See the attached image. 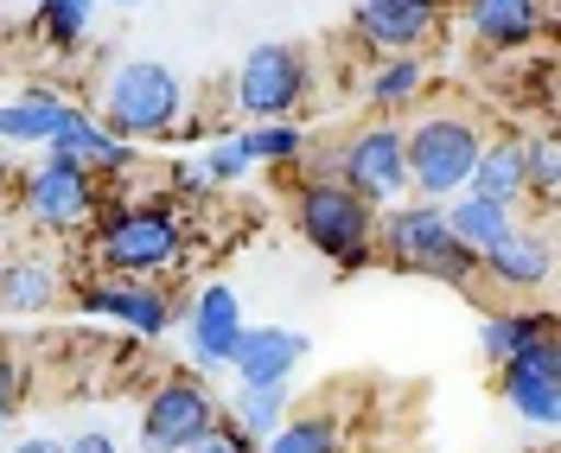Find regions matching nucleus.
I'll return each instance as SVG.
<instances>
[{"instance_id":"1","label":"nucleus","mask_w":561,"mask_h":453,"mask_svg":"<svg viewBox=\"0 0 561 453\" xmlns=\"http://www.w3.org/2000/svg\"><path fill=\"white\" fill-rule=\"evenodd\" d=\"M90 237L96 275H128V281H173L192 262V217L167 192H103Z\"/></svg>"},{"instance_id":"2","label":"nucleus","mask_w":561,"mask_h":453,"mask_svg":"<svg viewBox=\"0 0 561 453\" xmlns=\"http://www.w3.org/2000/svg\"><path fill=\"white\" fill-rule=\"evenodd\" d=\"M377 262L440 287H479V256L447 230V211L427 199H396L377 211Z\"/></svg>"},{"instance_id":"3","label":"nucleus","mask_w":561,"mask_h":453,"mask_svg":"<svg viewBox=\"0 0 561 453\" xmlns=\"http://www.w3.org/2000/svg\"><path fill=\"white\" fill-rule=\"evenodd\" d=\"M485 154V122L472 109H427L402 128V160H409V199L447 205L472 185V167Z\"/></svg>"},{"instance_id":"4","label":"nucleus","mask_w":561,"mask_h":453,"mask_svg":"<svg viewBox=\"0 0 561 453\" xmlns=\"http://www.w3.org/2000/svg\"><path fill=\"white\" fill-rule=\"evenodd\" d=\"M294 230L339 275H357V269L377 262V205H364L357 192H345L332 173L300 179V192H294Z\"/></svg>"},{"instance_id":"5","label":"nucleus","mask_w":561,"mask_h":453,"mask_svg":"<svg viewBox=\"0 0 561 453\" xmlns=\"http://www.w3.org/2000/svg\"><path fill=\"white\" fill-rule=\"evenodd\" d=\"M96 115L122 140H167L185 115V77L160 58H115L96 83Z\"/></svg>"},{"instance_id":"6","label":"nucleus","mask_w":561,"mask_h":453,"mask_svg":"<svg viewBox=\"0 0 561 453\" xmlns=\"http://www.w3.org/2000/svg\"><path fill=\"white\" fill-rule=\"evenodd\" d=\"M313 97V58L300 52V45H249L237 77H230V109L249 115V128L255 122H294L300 109Z\"/></svg>"},{"instance_id":"7","label":"nucleus","mask_w":561,"mask_h":453,"mask_svg":"<svg viewBox=\"0 0 561 453\" xmlns=\"http://www.w3.org/2000/svg\"><path fill=\"white\" fill-rule=\"evenodd\" d=\"M103 192L108 185L83 160L45 154L33 173L20 179V217L33 230H45V237H83L96 224V211H103Z\"/></svg>"},{"instance_id":"8","label":"nucleus","mask_w":561,"mask_h":453,"mask_svg":"<svg viewBox=\"0 0 561 453\" xmlns=\"http://www.w3.org/2000/svg\"><path fill=\"white\" fill-rule=\"evenodd\" d=\"M224 421V396L198 371H167L140 403V453H185Z\"/></svg>"},{"instance_id":"9","label":"nucleus","mask_w":561,"mask_h":453,"mask_svg":"<svg viewBox=\"0 0 561 453\" xmlns=\"http://www.w3.org/2000/svg\"><path fill=\"white\" fill-rule=\"evenodd\" d=\"M325 173L339 179L345 192H357L364 205H396V199H409V160H402V122L396 115H377V122H357L339 147H332V160H325Z\"/></svg>"},{"instance_id":"10","label":"nucleus","mask_w":561,"mask_h":453,"mask_svg":"<svg viewBox=\"0 0 561 453\" xmlns=\"http://www.w3.org/2000/svg\"><path fill=\"white\" fill-rule=\"evenodd\" d=\"M454 0H357L351 7V38L377 58H427L447 33Z\"/></svg>"},{"instance_id":"11","label":"nucleus","mask_w":561,"mask_h":453,"mask_svg":"<svg viewBox=\"0 0 561 453\" xmlns=\"http://www.w3.org/2000/svg\"><path fill=\"white\" fill-rule=\"evenodd\" d=\"M243 301L230 281H198L192 301L179 307V332H185V371L198 377H224L230 371V351L243 339Z\"/></svg>"},{"instance_id":"12","label":"nucleus","mask_w":561,"mask_h":453,"mask_svg":"<svg viewBox=\"0 0 561 453\" xmlns=\"http://www.w3.org/2000/svg\"><path fill=\"white\" fill-rule=\"evenodd\" d=\"M77 307L90 319H108L135 339H167L179 326V301L167 281H128V275H90L77 281Z\"/></svg>"},{"instance_id":"13","label":"nucleus","mask_w":561,"mask_h":453,"mask_svg":"<svg viewBox=\"0 0 561 453\" xmlns=\"http://www.w3.org/2000/svg\"><path fill=\"white\" fill-rule=\"evenodd\" d=\"M497 396H504V409L517 421L549 434L561 421V346L556 339H536L511 364H497Z\"/></svg>"},{"instance_id":"14","label":"nucleus","mask_w":561,"mask_h":453,"mask_svg":"<svg viewBox=\"0 0 561 453\" xmlns=\"http://www.w3.org/2000/svg\"><path fill=\"white\" fill-rule=\"evenodd\" d=\"M459 20H466L472 45L491 58H524L536 38L556 33L549 0H459Z\"/></svg>"},{"instance_id":"15","label":"nucleus","mask_w":561,"mask_h":453,"mask_svg":"<svg viewBox=\"0 0 561 453\" xmlns=\"http://www.w3.org/2000/svg\"><path fill=\"white\" fill-rule=\"evenodd\" d=\"M549 275H556V244H549V230H529L524 217H517L511 237H497V244L479 256V281H491V287L511 294V301L542 294Z\"/></svg>"},{"instance_id":"16","label":"nucleus","mask_w":561,"mask_h":453,"mask_svg":"<svg viewBox=\"0 0 561 453\" xmlns=\"http://www.w3.org/2000/svg\"><path fill=\"white\" fill-rule=\"evenodd\" d=\"M51 154L83 160V167L103 179V185H122L128 173H140V147L115 135V128H108V122H103L90 103H77V109L65 115V128H58V140H51Z\"/></svg>"},{"instance_id":"17","label":"nucleus","mask_w":561,"mask_h":453,"mask_svg":"<svg viewBox=\"0 0 561 453\" xmlns=\"http://www.w3.org/2000/svg\"><path fill=\"white\" fill-rule=\"evenodd\" d=\"M313 358V339L294 326H243V339L230 351V377L237 384H294V371Z\"/></svg>"},{"instance_id":"18","label":"nucleus","mask_w":561,"mask_h":453,"mask_svg":"<svg viewBox=\"0 0 561 453\" xmlns=\"http://www.w3.org/2000/svg\"><path fill=\"white\" fill-rule=\"evenodd\" d=\"M65 301V269L51 256H7L0 262V314L38 319Z\"/></svg>"},{"instance_id":"19","label":"nucleus","mask_w":561,"mask_h":453,"mask_svg":"<svg viewBox=\"0 0 561 453\" xmlns=\"http://www.w3.org/2000/svg\"><path fill=\"white\" fill-rule=\"evenodd\" d=\"M70 109H77V97H65V90H45V83L20 90V97L0 103V140L7 147H51Z\"/></svg>"},{"instance_id":"20","label":"nucleus","mask_w":561,"mask_h":453,"mask_svg":"<svg viewBox=\"0 0 561 453\" xmlns=\"http://www.w3.org/2000/svg\"><path fill=\"white\" fill-rule=\"evenodd\" d=\"M536 339H556V314L549 307H491L479 319V358H485L491 371L511 364L517 351H529Z\"/></svg>"},{"instance_id":"21","label":"nucleus","mask_w":561,"mask_h":453,"mask_svg":"<svg viewBox=\"0 0 561 453\" xmlns=\"http://www.w3.org/2000/svg\"><path fill=\"white\" fill-rule=\"evenodd\" d=\"M466 192H479L491 205H511V211L529 205L524 199V135H485V154H479Z\"/></svg>"},{"instance_id":"22","label":"nucleus","mask_w":561,"mask_h":453,"mask_svg":"<svg viewBox=\"0 0 561 453\" xmlns=\"http://www.w3.org/2000/svg\"><path fill=\"white\" fill-rule=\"evenodd\" d=\"M427 97V58H370L364 70V103L377 115H402Z\"/></svg>"},{"instance_id":"23","label":"nucleus","mask_w":561,"mask_h":453,"mask_svg":"<svg viewBox=\"0 0 561 453\" xmlns=\"http://www.w3.org/2000/svg\"><path fill=\"white\" fill-rule=\"evenodd\" d=\"M440 211H447V230H454L472 256H485L497 237H511V230H517V217H524V211L491 205V199H479V192H459V199H447Z\"/></svg>"},{"instance_id":"24","label":"nucleus","mask_w":561,"mask_h":453,"mask_svg":"<svg viewBox=\"0 0 561 453\" xmlns=\"http://www.w3.org/2000/svg\"><path fill=\"white\" fill-rule=\"evenodd\" d=\"M287 409H294V389L287 384H237L230 396H224V421H237L255 448L287 421Z\"/></svg>"},{"instance_id":"25","label":"nucleus","mask_w":561,"mask_h":453,"mask_svg":"<svg viewBox=\"0 0 561 453\" xmlns=\"http://www.w3.org/2000/svg\"><path fill=\"white\" fill-rule=\"evenodd\" d=\"M262 453H345V428L332 409H287V421L262 441Z\"/></svg>"},{"instance_id":"26","label":"nucleus","mask_w":561,"mask_h":453,"mask_svg":"<svg viewBox=\"0 0 561 453\" xmlns=\"http://www.w3.org/2000/svg\"><path fill=\"white\" fill-rule=\"evenodd\" d=\"M96 7H103V0H38L33 7L38 45L58 52V58H70V52L90 38V26H96Z\"/></svg>"},{"instance_id":"27","label":"nucleus","mask_w":561,"mask_h":453,"mask_svg":"<svg viewBox=\"0 0 561 453\" xmlns=\"http://www.w3.org/2000/svg\"><path fill=\"white\" fill-rule=\"evenodd\" d=\"M243 154L249 167H280V173H294L300 160H307V128L300 122H255V128H243Z\"/></svg>"},{"instance_id":"28","label":"nucleus","mask_w":561,"mask_h":453,"mask_svg":"<svg viewBox=\"0 0 561 453\" xmlns=\"http://www.w3.org/2000/svg\"><path fill=\"white\" fill-rule=\"evenodd\" d=\"M524 199L536 211H549L561 199V147L549 128L542 135H524Z\"/></svg>"},{"instance_id":"29","label":"nucleus","mask_w":561,"mask_h":453,"mask_svg":"<svg viewBox=\"0 0 561 453\" xmlns=\"http://www.w3.org/2000/svg\"><path fill=\"white\" fill-rule=\"evenodd\" d=\"M192 160H198V173H205L210 192H224V185H237V179L255 173V167H249V154H243V140H237V135H210L205 147L192 154Z\"/></svg>"},{"instance_id":"30","label":"nucleus","mask_w":561,"mask_h":453,"mask_svg":"<svg viewBox=\"0 0 561 453\" xmlns=\"http://www.w3.org/2000/svg\"><path fill=\"white\" fill-rule=\"evenodd\" d=\"M20 403H26V358L0 339V416L13 421L20 416Z\"/></svg>"},{"instance_id":"31","label":"nucleus","mask_w":561,"mask_h":453,"mask_svg":"<svg viewBox=\"0 0 561 453\" xmlns=\"http://www.w3.org/2000/svg\"><path fill=\"white\" fill-rule=\"evenodd\" d=\"M185 453H262V448L249 441V434L237 428V421H217V428H210L205 441H198V448H185Z\"/></svg>"},{"instance_id":"32","label":"nucleus","mask_w":561,"mask_h":453,"mask_svg":"<svg viewBox=\"0 0 561 453\" xmlns=\"http://www.w3.org/2000/svg\"><path fill=\"white\" fill-rule=\"evenodd\" d=\"M65 453H122V448H115L108 428H77V434L65 441Z\"/></svg>"},{"instance_id":"33","label":"nucleus","mask_w":561,"mask_h":453,"mask_svg":"<svg viewBox=\"0 0 561 453\" xmlns=\"http://www.w3.org/2000/svg\"><path fill=\"white\" fill-rule=\"evenodd\" d=\"M7 453H65L58 434H20V441H7Z\"/></svg>"},{"instance_id":"34","label":"nucleus","mask_w":561,"mask_h":453,"mask_svg":"<svg viewBox=\"0 0 561 453\" xmlns=\"http://www.w3.org/2000/svg\"><path fill=\"white\" fill-rule=\"evenodd\" d=\"M108 7H115V13H135V7H147V0H108Z\"/></svg>"},{"instance_id":"35","label":"nucleus","mask_w":561,"mask_h":453,"mask_svg":"<svg viewBox=\"0 0 561 453\" xmlns=\"http://www.w3.org/2000/svg\"><path fill=\"white\" fill-rule=\"evenodd\" d=\"M0 441H7V416H0Z\"/></svg>"},{"instance_id":"36","label":"nucleus","mask_w":561,"mask_h":453,"mask_svg":"<svg viewBox=\"0 0 561 453\" xmlns=\"http://www.w3.org/2000/svg\"><path fill=\"white\" fill-rule=\"evenodd\" d=\"M542 453H556V448H542Z\"/></svg>"}]
</instances>
